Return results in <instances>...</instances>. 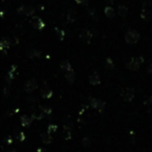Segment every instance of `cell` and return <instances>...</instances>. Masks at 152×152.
<instances>
[{
  "label": "cell",
  "instance_id": "1",
  "mask_svg": "<svg viewBox=\"0 0 152 152\" xmlns=\"http://www.w3.org/2000/svg\"><path fill=\"white\" fill-rule=\"evenodd\" d=\"M125 40L128 44H134L140 40V34L137 30H128L125 34Z\"/></svg>",
  "mask_w": 152,
  "mask_h": 152
},
{
  "label": "cell",
  "instance_id": "2",
  "mask_svg": "<svg viewBox=\"0 0 152 152\" xmlns=\"http://www.w3.org/2000/svg\"><path fill=\"white\" fill-rule=\"evenodd\" d=\"M144 59L143 57H133V58H131L130 61H129V63L127 64V68L130 70H137L140 68V66L143 64Z\"/></svg>",
  "mask_w": 152,
  "mask_h": 152
},
{
  "label": "cell",
  "instance_id": "3",
  "mask_svg": "<svg viewBox=\"0 0 152 152\" xmlns=\"http://www.w3.org/2000/svg\"><path fill=\"white\" fill-rule=\"evenodd\" d=\"M134 97V90L132 88H127L123 91L122 93V98L125 101H131Z\"/></svg>",
  "mask_w": 152,
  "mask_h": 152
},
{
  "label": "cell",
  "instance_id": "4",
  "mask_svg": "<svg viewBox=\"0 0 152 152\" xmlns=\"http://www.w3.org/2000/svg\"><path fill=\"white\" fill-rule=\"evenodd\" d=\"M91 105L93 106V108H95V110L101 112V110L104 108V106H105V102L101 99L94 98V99H92V101H91Z\"/></svg>",
  "mask_w": 152,
  "mask_h": 152
},
{
  "label": "cell",
  "instance_id": "5",
  "mask_svg": "<svg viewBox=\"0 0 152 152\" xmlns=\"http://www.w3.org/2000/svg\"><path fill=\"white\" fill-rule=\"evenodd\" d=\"M36 89H37V81L34 80V79L28 80L27 83H25V86H24V90H25V92H27V93H31V92H34Z\"/></svg>",
  "mask_w": 152,
  "mask_h": 152
},
{
  "label": "cell",
  "instance_id": "6",
  "mask_svg": "<svg viewBox=\"0 0 152 152\" xmlns=\"http://www.w3.org/2000/svg\"><path fill=\"white\" fill-rule=\"evenodd\" d=\"M92 37H93V34H92V32L90 31V30H88V29L81 30L80 38L83 39L85 42H90V41L92 40Z\"/></svg>",
  "mask_w": 152,
  "mask_h": 152
},
{
  "label": "cell",
  "instance_id": "7",
  "mask_svg": "<svg viewBox=\"0 0 152 152\" xmlns=\"http://www.w3.org/2000/svg\"><path fill=\"white\" fill-rule=\"evenodd\" d=\"M41 94H42L43 98H45V99H49V98L52 96V91H51L50 89H49V87H47L46 85L44 86V87L41 89Z\"/></svg>",
  "mask_w": 152,
  "mask_h": 152
},
{
  "label": "cell",
  "instance_id": "8",
  "mask_svg": "<svg viewBox=\"0 0 152 152\" xmlns=\"http://www.w3.org/2000/svg\"><path fill=\"white\" fill-rule=\"evenodd\" d=\"M90 83L93 86H97L100 83V76L97 72H94V73L90 76Z\"/></svg>",
  "mask_w": 152,
  "mask_h": 152
},
{
  "label": "cell",
  "instance_id": "9",
  "mask_svg": "<svg viewBox=\"0 0 152 152\" xmlns=\"http://www.w3.org/2000/svg\"><path fill=\"white\" fill-rule=\"evenodd\" d=\"M65 76H66V79H67L70 83H72L75 80V72H74V70H72V71H67Z\"/></svg>",
  "mask_w": 152,
  "mask_h": 152
},
{
  "label": "cell",
  "instance_id": "10",
  "mask_svg": "<svg viewBox=\"0 0 152 152\" xmlns=\"http://www.w3.org/2000/svg\"><path fill=\"white\" fill-rule=\"evenodd\" d=\"M41 139H42V141L44 144H50L51 142H52V137H51L49 132L43 133V134L41 135Z\"/></svg>",
  "mask_w": 152,
  "mask_h": 152
},
{
  "label": "cell",
  "instance_id": "11",
  "mask_svg": "<svg viewBox=\"0 0 152 152\" xmlns=\"http://www.w3.org/2000/svg\"><path fill=\"white\" fill-rule=\"evenodd\" d=\"M10 43L11 41L9 39H2L0 41V50H5L10 47Z\"/></svg>",
  "mask_w": 152,
  "mask_h": 152
},
{
  "label": "cell",
  "instance_id": "12",
  "mask_svg": "<svg viewBox=\"0 0 152 152\" xmlns=\"http://www.w3.org/2000/svg\"><path fill=\"white\" fill-rule=\"evenodd\" d=\"M32 26H34L36 29H42V28L45 26V24H44V22L40 19V18H37L36 21L32 23Z\"/></svg>",
  "mask_w": 152,
  "mask_h": 152
},
{
  "label": "cell",
  "instance_id": "13",
  "mask_svg": "<svg viewBox=\"0 0 152 152\" xmlns=\"http://www.w3.org/2000/svg\"><path fill=\"white\" fill-rule=\"evenodd\" d=\"M61 68L63 70H65L66 72H67V71H72V70H73V69H72L71 64H70L68 61H61Z\"/></svg>",
  "mask_w": 152,
  "mask_h": 152
},
{
  "label": "cell",
  "instance_id": "14",
  "mask_svg": "<svg viewBox=\"0 0 152 152\" xmlns=\"http://www.w3.org/2000/svg\"><path fill=\"white\" fill-rule=\"evenodd\" d=\"M30 123H31V119L28 118L27 116H22L21 117V124H22V126L27 127V126H29V125H30Z\"/></svg>",
  "mask_w": 152,
  "mask_h": 152
},
{
  "label": "cell",
  "instance_id": "15",
  "mask_svg": "<svg viewBox=\"0 0 152 152\" xmlns=\"http://www.w3.org/2000/svg\"><path fill=\"white\" fill-rule=\"evenodd\" d=\"M104 14H105V16L107 18H113L115 16V11L113 7H105V10H104Z\"/></svg>",
  "mask_w": 152,
  "mask_h": 152
},
{
  "label": "cell",
  "instance_id": "16",
  "mask_svg": "<svg viewBox=\"0 0 152 152\" xmlns=\"http://www.w3.org/2000/svg\"><path fill=\"white\" fill-rule=\"evenodd\" d=\"M75 19H76V13L74 11H72V10H70L67 14V20L69 22H74Z\"/></svg>",
  "mask_w": 152,
  "mask_h": 152
},
{
  "label": "cell",
  "instance_id": "17",
  "mask_svg": "<svg viewBox=\"0 0 152 152\" xmlns=\"http://www.w3.org/2000/svg\"><path fill=\"white\" fill-rule=\"evenodd\" d=\"M34 14V9L32 7H25L24 15L25 16H32Z\"/></svg>",
  "mask_w": 152,
  "mask_h": 152
},
{
  "label": "cell",
  "instance_id": "18",
  "mask_svg": "<svg viewBox=\"0 0 152 152\" xmlns=\"http://www.w3.org/2000/svg\"><path fill=\"white\" fill-rule=\"evenodd\" d=\"M118 13H119V15H120L121 17H124V16L127 14V7H123V5L119 7Z\"/></svg>",
  "mask_w": 152,
  "mask_h": 152
},
{
  "label": "cell",
  "instance_id": "19",
  "mask_svg": "<svg viewBox=\"0 0 152 152\" xmlns=\"http://www.w3.org/2000/svg\"><path fill=\"white\" fill-rule=\"evenodd\" d=\"M105 67H106V69H110V70H112V69H114V61H112V58H110L108 57L107 59H106V63H105Z\"/></svg>",
  "mask_w": 152,
  "mask_h": 152
},
{
  "label": "cell",
  "instance_id": "20",
  "mask_svg": "<svg viewBox=\"0 0 152 152\" xmlns=\"http://www.w3.org/2000/svg\"><path fill=\"white\" fill-rule=\"evenodd\" d=\"M41 110H42V112L44 113V114H46V115H50L51 114V108L49 107V106H47V105H43L42 107H41Z\"/></svg>",
  "mask_w": 152,
  "mask_h": 152
},
{
  "label": "cell",
  "instance_id": "21",
  "mask_svg": "<svg viewBox=\"0 0 152 152\" xmlns=\"http://www.w3.org/2000/svg\"><path fill=\"white\" fill-rule=\"evenodd\" d=\"M15 71H16V66H13L12 67V69L10 70V72H9V78L10 79H13L14 77H15Z\"/></svg>",
  "mask_w": 152,
  "mask_h": 152
},
{
  "label": "cell",
  "instance_id": "22",
  "mask_svg": "<svg viewBox=\"0 0 152 152\" xmlns=\"http://www.w3.org/2000/svg\"><path fill=\"white\" fill-rule=\"evenodd\" d=\"M29 57H34V56H39V55H40V52H39V51H37L36 49H32L31 51H30L29 52Z\"/></svg>",
  "mask_w": 152,
  "mask_h": 152
},
{
  "label": "cell",
  "instance_id": "23",
  "mask_svg": "<svg viewBox=\"0 0 152 152\" xmlns=\"http://www.w3.org/2000/svg\"><path fill=\"white\" fill-rule=\"evenodd\" d=\"M56 129H57V126H56V125L51 124V125H49V126H48V132H49V133L54 132V131L56 130Z\"/></svg>",
  "mask_w": 152,
  "mask_h": 152
},
{
  "label": "cell",
  "instance_id": "24",
  "mask_svg": "<svg viewBox=\"0 0 152 152\" xmlns=\"http://www.w3.org/2000/svg\"><path fill=\"white\" fill-rule=\"evenodd\" d=\"M83 144L86 146V147H88V146L91 145V141H90L89 137H85V139L83 140Z\"/></svg>",
  "mask_w": 152,
  "mask_h": 152
},
{
  "label": "cell",
  "instance_id": "25",
  "mask_svg": "<svg viewBox=\"0 0 152 152\" xmlns=\"http://www.w3.org/2000/svg\"><path fill=\"white\" fill-rule=\"evenodd\" d=\"M18 139L20 140V141H24V139H25V135H24V133L23 132H20L19 133V137H18Z\"/></svg>",
  "mask_w": 152,
  "mask_h": 152
},
{
  "label": "cell",
  "instance_id": "26",
  "mask_svg": "<svg viewBox=\"0 0 152 152\" xmlns=\"http://www.w3.org/2000/svg\"><path fill=\"white\" fill-rule=\"evenodd\" d=\"M76 2L78 3V4H86L88 2V0H75Z\"/></svg>",
  "mask_w": 152,
  "mask_h": 152
},
{
  "label": "cell",
  "instance_id": "27",
  "mask_svg": "<svg viewBox=\"0 0 152 152\" xmlns=\"http://www.w3.org/2000/svg\"><path fill=\"white\" fill-rule=\"evenodd\" d=\"M56 31H57V34H59V36H61V40H63V37H64V31H59L58 29H56Z\"/></svg>",
  "mask_w": 152,
  "mask_h": 152
},
{
  "label": "cell",
  "instance_id": "28",
  "mask_svg": "<svg viewBox=\"0 0 152 152\" xmlns=\"http://www.w3.org/2000/svg\"><path fill=\"white\" fill-rule=\"evenodd\" d=\"M37 152H48V151H47V150H45V149H41V148H40V149H38V151H37Z\"/></svg>",
  "mask_w": 152,
  "mask_h": 152
},
{
  "label": "cell",
  "instance_id": "29",
  "mask_svg": "<svg viewBox=\"0 0 152 152\" xmlns=\"http://www.w3.org/2000/svg\"><path fill=\"white\" fill-rule=\"evenodd\" d=\"M149 101H150V103H151V104H152V96H151V97H150V99H149Z\"/></svg>",
  "mask_w": 152,
  "mask_h": 152
}]
</instances>
